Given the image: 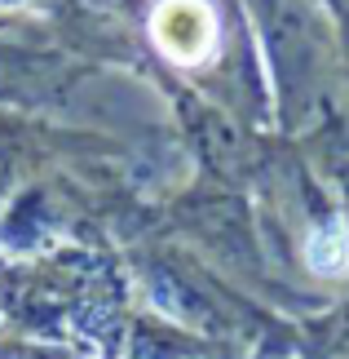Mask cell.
Instances as JSON below:
<instances>
[{
  "label": "cell",
  "instance_id": "3957f363",
  "mask_svg": "<svg viewBox=\"0 0 349 359\" xmlns=\"http://www.w3.org/2000/svg\"><path fill=\"white\" fill-rule=\"evenodd\" d=\"M0 5H18V0H0Z\"/></svg>",
  "mask_w": 349,
  "mask_h": 359
},
{
  "label": "cell",
  "instance_id": "6da1fadb",
  "mask_svg": "<svg viewBox=\"0 0 349 359\" xmlns=\"http://www.w3.org/2000/svg\"><path fill=\"white\" fill-rule=\"evenodd\" d=\"M150 36L173 62L194 67L217 49V18L204 0H164L150 18Z\"/></svg>",
  "mask_w": 349,
  "mask_h": 359
},
{
  "label": "cell",
  "instance_id": "7a4b0ae2",
  "mask_svg": "<svg viewBox=\"0 0 349 359\" xmlns=\"http://www.w3.org/2000/svg\"><path fill=\"white\" fill-rule=\"evenodd\" d=\"M305 262L318 275H345L349 271V231L341 222L318 226L310 236V244H305Z\"/></svg>",
  "mask_w": 349,
  "mask_h": 359
}]
</instances>
